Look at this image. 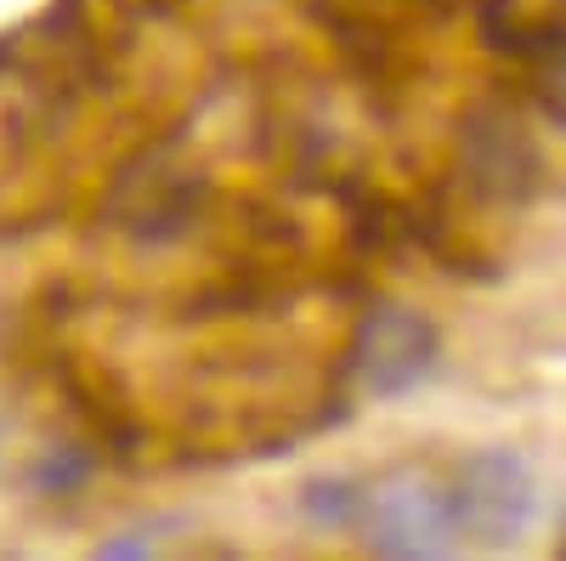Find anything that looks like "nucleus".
<instances>
[{
    "mask_svg": "<svg viewBox=\"0 0 566 561\" xmlns=\"http://www.w3.org/2000/svg\"><path fill=\"white\" fill-rule=\"evenodd\" d=\"M448 510L459 544H515L533 510V477L515 454H482L448 482Z\"/></svg>",
    "mask_w": 566,
    "mask_h": 561,
    "instance_id": "1",
    "label": "nucleus"
},
{
    "mask_svg": "<svg viewBox=\"0 0 566 561\" xmlns=\"http://www.w3.org/2000/svg\"><path fill=\"white\" fill-rule=\"evenodd\" d=\"M357 528L374 550H386V555H437V550L459 544L448 488H431L419 477H391V482L363 488Z\"/></svg>",
    "mask_w": 566,
    "mask_h": 561,
    "instance_id": "2",
    "label": "nucleus"
},
{
    "mask_svg": "<svg viewBox=\"0 0 566 561\" xmlns=\"http://www.w3.org/2000/svg\"><path fill=\"white\" fill-rule=\"evenodd\" d=\"M431 357H437L431 323L402 307H380L357 335V374L368 392H408L413 381H424Z\"/></svg>",
    "mask_w": 566,
    "mask_h": 561,
    "instance_id": "3",
    "label": "nucleus"
}]
</instances>
